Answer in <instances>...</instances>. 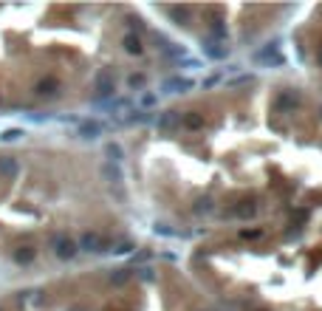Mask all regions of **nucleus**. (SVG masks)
I'll use <instances>...</instances> for the list:
<instances>
[{"mask_svg":"<svg viewBox=\"0 0 322 311\" xmlns=\"http://www.w3.org/2000/svg\"><path fill=\"white\" fill-rule=\"evenodd\" d=\"M51 249H54V255L60 258V261H71V258H77V241L74 238H68V235H54L51 238Z\"/></svg>","mask_w":322,"mask_h":311,"instance_id":"1","label":"nucleus"},{"mask_svg":"<svg viewBox=\"0 0 322 311\" xmlns=\"http://www.w3.org/2000/svg\"><path fill=\"white\" fill-rule=\"evenodd\" d=\"M77 249L80 252H88V255H99L108 249V241L99 235V232H82L80 241H77Z\"/></svg>","mask_w":322,"mask_h":311,"instance_id":"2","label":"nucleus"},{"mask_svg":"<svg viewBox=\"0 0 322 311\" xmlns=\"http://www.w3.org/2000/svg\"><path fill=\"white\" fill-rule=\"evenodd\" d=\"M57 94H60V80L57 77H43L34 85V97H40V99H51Z\"/></svg>","mask_w":322,"mask_h":311,"instance_id":"3","label":"nucleus"},{"mask_svg":"<svg viewBox=\"0 0 322 311\" xmlns=\"http://www.w3.org/2000/svg\"><path fill=\"white\" fill-rule=\"evenodd\" d=\"M17 173H20V162L15 156H0V176L12 181V179H17Z\"/></svg>","mask_w":322,"mask_h":311,"instance_id":"4","label":"nucleus"},{"mask_svg":"<svg viewBox=\"0 0 322 311\" xmlns=\"http://www.w3.org/2000/svg\"><path fill=\"white\" fill-rule=\"evenodd\" d=\"M113 91H116L113 74H111V71H102V74L97 77V94H99V97H111Z\"/></svg>","mask_w":322,"mask_h":311,"instance_id":"5","label":"nucleus"},{"mask_svg":"<svg viewBox=\"0 0 322 311\" xmlns=\"http://www.w3.org/2000/svg\"><path fill=\"white\" fill-rule=\"evenodd\" d=\"M102 179L108 181V184H111V187H116V184H122V179H125V176H122V167H119V164H102Z\"/></svg>","mask_w":322,"mask_h":311,"instance_id":"6","label":"nucleus"},{"mask_svg":"<svg viewBox=\"0 0 322 311\" xmlns=\"http://www.w3.org/2000/svg\"><path fill=\"white\" fill-rule=\"evenodd\" d=\"M122 46H125V51L128 54H142L145 51V46H142V37L136 32H128L125 37H122Z\"/></svg>","mask_w":322,"mask_h":311,"instance_id":"7","label":"nucleus"},{"mask_svg":"<svg viewBox=\"0 0 322 311\" xmlns=\"http://www.w3.org/2000/svg\"><path fill=\"white\" fill-rule=\"evenodd\" d=\"M167 15L176 17L178 26H187V20H190V15H193V9H187V6H167Z\"/></svg>","mask_w":322,"mask_h":311,"instance_id":"8","label":"nucleus"},{"mask_svg":"<svg viewBox=\"0 0 322 311\" xmlns=\"http://www.w3.org/2000/svg\"><path fill=\"white\" fill-rule=\"evenodd\" d=\"M105 156H108V164H122V159H125V150L119 147L116 142H108V145H105Z\"/></svg>","mask_w":322,"mask_h":311,"instance_id":"9","label":"nucleus"},{"mask_svg":"<svg viewBox=\"0 0 322 311\" xmlns=\"http://www.w3.org/2000/svg\"><path fill=\"white\" fill-rule=\"evenodd\" d=\"M80 136L82 139H97V136H102V125H99V122H82Z\"/></svg>","mask_w":322,"mask_h":311,"instance_id":"10","label":"nucleus"},{"mask_svg":"<svg viewBox=\"0 0 322 311\" xmlns=\"http://www.w3.org/2000/svg\"><path fill=\"white\" fill-rule=\"evenodd\" d=\"M300 105V94L297 91H283L280 94V108L283 111H291V108H297Z\"/></svg>","mask_w":322,"mask_h":311,"instance_id":"11","label":"nucleus"},{"mask_svg":"<svg viewBox=\"0 0 322 311\" xmlns=\"http://www.w3.org/2000/svg\"><path fill=\"white\" fill-rule=\"evenodd\" d=\"M34 258H37V249H34V246H20V249L15 252V261L23 263V266H26V263H32Z\"/></svg>","mask_w":322,"mask_h":311,"instance_id":"12","label":"nucleus"},{"mask_svg":"<svg viewBox=\"0 0 322 311\" xmlns=\"http://www.w3.org/2000/svg\"><path fill=\"white\" fill-rule=\"evenodd\" d=\"M159 125H161V131H176L178 125H181V116H178L176 111H170V114H164V116H161V122H159Z\"/></svg>","mask_w":322,"mask_h":311,"instance_id":"13","label":"nucleus"},{"mask_svg":"<svg viewBox=\"0 0 322 311\" xmlns=\"http://www.w3.org/2000/svg\"><path fill=\"white\" fill-rule=\"evenodd\" d=\"M229 215H235V218H243V221H246V218H255V215H258V207L249 201V204H243L241 210H232Z\"/></svg>","mask_w":322,"mask_h":311,"instance_id":"14","label":"nucleus"},{"mask_svg":"<svg viewBox=\"0 0 322 311\" xmlns=\"http://www.w3.org/2000/svg\"><path fill=\"white\" fill-rule=\"evenodd\" d=\"M209 210H212V198H209V196H201V198H198V201L193 204V213H195V215H207Z\"/></svg>","mask_w":322,"mask_h":311,"instance_id":"15","label":"nucleus"},{"mask_svg":"<svg viewBox=\"0 0 322 311\" xmlns=\"http://www.w3.org/2000/svg\"><path fill=\"white\" fill-rule=\"evenodd\" d=\"M184 125H187L190 131H201V128H204V116L201 114H187L184 116Z\"/></svg>","mask_w":322,"mask_h":311,"instance_id":"16","label":"nucleus"},{"mask_svg":"<svg viewBox=\"0 0 322 311\" xmlns=\"http://www.w3.org/2000/svg\"><path fill=\"white\" fill-rule=\"evenodd\" d=\"M130 278H133V269H116V272L111 275V283L122 286V283H128Z\"/></svg>","mask_w":322,"mask_h":311,"instance_id":"17","label":"nucleus"},{"mask_svg":"<svg viewBox=\"0 0 322 311\" xmlns=\"http://www.w3.org/2000/svg\"><path fill=\"white\" fill-rule=\"evenodd\" d=\"M20 136H23V131H20V128H9V131L0 133V142H6V145H9V142H17Z\"/></svg>","mask_w":322,"mask_h":311,"instance_id":"18","label":"nucleus"},{"mask_svg":"<svg viewBox=\"0 0 322 311\" xmlns=\"http://www.w3.org/2000/svg\"><path fill=\"white\" fill-rule=\"evenodd\" d=\"M207 51H209V57H215V60H224L226 54H229V51H226L224 46H221V43H212V46H209Z\"/></svg>","mask_w":322,"mask_h":311,"instance_id":"19","label":"nucleus"},{"mask_svg":"<svg viewBox=\"0 0 322 311\" xmlns=\"http://www.w3.org/2000/svg\"><path fill=\"white\" fill-rule=\"evenodd\" d=\"M113 252H119V255H130L133 252V241H125V244H119Z\"/></svg>","mask_w":322,"mask_h":311,"instance_id":"20","label":"nucleus"},{"mask_svg":"<svg viewBox=\"0 0 322 311\" xmlns=\"http://www.w3.org/2000/svg\"><path fill=\"white\" fill-rule=\"evenodd\" d=\"M241 238H246V241H252V238H260V229H243Z\"/></svg>","mask_w":322,"mask_h":311,"instance_id":"21","label":"nucleus"},{"mask_svg":"<svg viewBox=\"0 0 322 311\" xmlns=\"http://www.w3.org/2000/svg\"><path fill=\"white\" fill-rule=\"evenodd\" d=\"M320 65H322V51H320Z\"/></svg>","mask_w":322,"mask_h":311,"instance_id":"22","label":"nucleus"},{"mask_svg":"<svg viewBox=\"0 0 322 311\" xmlns=\"http://www.w3.org/2000/svg\"><path fill=\"white\" fill-rule=\"evenodd\" d=\"M258 311H269V309H258Z\"/></svg>","mask_w":322,"mask_h":311,"instance_id":"23","label":"nucleus"},{"mask_svg":"<svg viewBox=\"0 0 322 311\" xmlns=\"http://www.w3.org/2000/svg\"><path fill=\"white\" fill-rule=\"evenodd\" d=\"M320 114H322V108H320Z\"/></svg>","mask_w":322,"mask_h":311,"instance_id":"24","label":"nucleus"}]
</instances>
